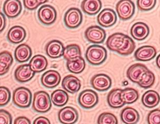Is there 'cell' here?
<instances>
[{
    "mask_svg": "<svg viewBox=\"0 0 160 124\" xmlns=\"http://www.w3.org/2000/svg\"><path fill=\"white\" fill-rule=\"evenodd\" d=\"M116 10L119 18L122 21H127L134 15L135 4L130 0H122L116 4Z\"/></svg>",
    "mask_w": 160,
    "mask_h": 124,
    "instance_id": "obj_5",
    "label": "cell"
},
{
    "mask_svg": "<svg viewBox=\"0 0 160 124\" xmlns=\"http://www.w3.org/2000/svg\"><path fill=\"white\" fill-rule=\"evenodd\" d=\"M11 92L8 88L0 87V107H3L10 102Z\"/></svg>",
    "mask_w": 160,
    "mask_h": 124,
    "instance_id": "obj_36",
    "label": "cell"
},
{
    "mask_svg": "<svg viewBox=\"0 0 160 124\" xmlns=\"http://www.w3.org/2000/svg\"><path fill=\"white\" fill-rule=\"evenodd\" d=\"M122 90L120 89H114L109 92L107 100L110 107L114 108H121L125 104L121 98Z\"/></svg>",
    "mask_w": 160,
    "mask_h": 124,
    "instance_id": "obj_27",
    "label": "cell"
},
{
    "mask_svg": "<svg viewBox=\"0 0 160 124\" xmlns=\"http://www.w3.org/2000/svg\"><path fill=\"white\" fill-rule=\"evenodd\" d=\"M78 101L79 105L85 109H90L97 104L99 102V97L93 90H85L79 95Z\"/></svg>",
    "mask_w": 160,
    "mask_h": 124,
    "instance_id": "obj_6",
    "label": "cell"
},
{
    "mask_svg": "<svg viewBox=\"0 0 160 124\" xmlns=\"http://www.w3.org/2000/svg\"><path fill=\"white\" fill-rule=\"evenodd\" d=\"M148 70L144 65L140 63L132 65L127 70V78L134 83H138L143 75Z\"/></svg>",
    "mask_w": 160,
    "mask_h": 124,
    "instance_id": "obj_14",
    "label": "cell"
},
{
    "mask_svg": "<svg viewBox=\"0 0 160 124\" xmlns=\"http://www.w3.org/2000/svg\"><path fill=\"white\" fill-rule=\"evenodd\" d=\"M107 50L105 47L99 45H92L88 47L86 53V58L92 65L98 66L102 64L107 60Z\"/></svg>",
    "mask_w": 160,
    "mask_h": 124,
    "instance_id": "obj_2",
    "label": "cell"
},
{
    "mask_svg": "<svg viewBox=\"0 0 160 124\" xmlns=\"http://www.w3.org/2000/svg\"><path fill=\"white\" fill-rule=\"evenodd\" d=\"M82 14L78 8H69L65 14L64 21L66 27L69 29H75L79 26L82 22Z\"/></svg>",
    "mask_w": 160,
    "mask_h": 124,
    "instance_id": "obj_7",
    "label": "cell"
},
{
    "mask_svg": "<svg viewBox=\"0 0 160 124\" xmlns=\"http://www.w3.org/2000/svg\"><path fill=\"white\" fill-rule=\"evenodd\" d=\"M106 44L110 50L123 56L132 54L136 47L135 42L130 37L119 32L109 36Z\"/></svg>",
    "mask_w": 160,
    "mask_h": 124,
    "instance_id": "obj_1",
    "label": "cell"
},
{
    "mask_svg": "<svg viewBox=\"0 0 160 124\" xmlns=\"http://www.w3.org/2000/svg\"><path fill=\"white\" fill-rule=\"evenodd\" d=\"M63 89L68 92L74 94L80 90L81 82L77 77L69 75L65 77L62 82Z\"/></svg>",
    "mask_w": 160,
    "mask_h": 124,
    "instance_id": "obj_20",
    "label": "cell"
},
{
    "mask_svg": "<svg viewBox=\"0 0 160 124\" xmlns=\"http://www.w3.org/2000/svg\"><path fill=\"white\" fill-rule=\"evenodd\" d=\"M33 124H51V123L47 118L40 116L35 119Z\"/></svg>",
    "mask_w": 160,
    "mask_h": 124,
    "instance_id": "obj_41",
    "label": "cell"
},
{
    "mask_svg": "<svg viewBox=\"0 0 160 124\" xmlns=\"http://www.w3.org/2000/svg\"><path fill=\"white\" fill-rule=\"evenodd\" d=\"M98 22L104 28H108L116 24L117 16L112 9L105 8L101 12L97 17Z\"/></svg>",
    "mask_w": 160,
    "mask_h": 124,
    "instance_id": "obj_10",
    "label": "cell"
},
{
    "mask_svg": "<svg viewBox=\"0 0 160 124\" xmlns=\"http://www.w3.org/2000/svg\"><path fill=\"white\" fill-rule=\"evenodd\" d=\"M155 0H138L137 1L138 8L141 11H149L154 7Z\"/></svg>",
    "mask_w": 160,
    "mask_h": 124,
    "instance_id": "obj_35",
    "label": "cell"
},
{
    "mask_svg": "<svg viewBox=\"0 0 160 124\" xmlns=\"http://www.w3.org/2000/svg\"><path fill=\"white\" fill-rule=\"evenodd\" d=\"M32 101V92L28 88L19 87L16 89L13 92V102L16 106L19 107H30Z\"/></svg>",
    "mask_w": 160,
    "mask_h": 124,
    "instance_id": "obj_4",
    "label": "cell"
},
{
    "mask_svg": "<svg viewBox=\"0 0 160 124\" xmlns=\"http://www.w3.org/2000/svg\"><path fill=\"white\" fill-rule=\"evenodd\" d=\"M48 65L47 59L42 55H35L29 63L30 68L35 73L44 71L47 67Z\"/></svg>",
    "mask_w": 160,
    "mask_h": 124,
    "instance_id": "obj_24",
    "label": "cell"
},
{
    "mask_svg": "<svg viewBox=\"0 0 160 124\" xmlns=\"http://www.w3.org/2000/svg\"><path fill=\"white\" fill-rule=\"evenodd\" d=\"M148 124H160V110L159 108L152 110L148 115Z\"/></svg>",
    "mask_w": 160,
    "mask_h": 124,
    "instance_id": "obj_37",
    "label": "cell"
},
{
    "mask_svg": "<svg viewBox=\"0 0 160 124\" xmlns=\"http://www.w3.org/2000/svg\"><path fill=\"white\" fill-rule=\"evenodd\" d=\"M6 27V19L3 13L0 12V33L3 31Z\"/></svg>",
    "mask_w": 160,
    "mask_h": 124,
    "instance_id": "obj_42",
    "label": "cell"
},
{
    "mask_svg": "<svg viewBox=\"0 0 160 124\" xmlns=\"http://www.w3.org/2000/svg\"><path fill=\"white\" fill-rule=\"evenodd\" d=\"M63 56L67 61L82 57V52L79 46L75 44L66 46L64 49Z\"/></svg>",
    "mask_w": 160,
    "mask_h": 124,
    "instance_id": "obj_32",
    "label": "cell"
},
{
    "mask_svg": "<svg viewBox=\"0 0 160 124\" xmlns=\"http://www.w3.org/2000/svg\"><path fill=\"white\" fill-rule=\"evenodd\" d=\"M121 96L122 101L127 104L135 103L139 98L138 91L132 88H127L122 90Z\"/></svg>",
    "mask_w": 160,
    "mask_h": 124,
    "instance_id": "obj_31",
    "label": "cell"
},
{
    "mask_svg": "<svg viewBox=\"0 0 160 124\" xmlns=\"http://www.w3.org/2000/svg\"><path fill=\"white\" fill-rule=\"evenodd\" d=\"M155 82V76L151 71H147L141 77L138 84L141 88L148 89L154 85Z\"/></svg>",
    "mask_w": 160,
    "mask_h": 124,
    "instance_id": "obj_33",
    "label": "cell"
},
{
    "mask_svg": "<svg viewBox=\"0 0 160 124\" xmlns=\"http://www.w3.org/2000/svg\"><path fill=\"white\" fill-rule=\"evenodd\" d=\"M48 1L44 0H25L24 2V7L28 10H36L39 6L47 2Z\"/></svg>",
    "mask_w": 160,
    "mask_h": 124,
    "instance_id": "obj_38",
    "label": "cell"
},
{
    "mask_svg": "<svg viewBox=\"0 0 160 124\" xmlns=\"http://www.w3.org/2000/svg\"><path fill=\"white\" fill-rule=\"evenodd\" d=\"M141 102L148 108H153L159 104L160 96L155 91L149 90L143 94Z\"/></svg>",
    "mask_w": 160,
    "mask_h": 124,
    "instance_id": "obj_25",
    "label": "cell"
},
{
    "mask_svg": "<svg viewBox=\"0 0 160 124\" xmlns=\"http://www.w3.org/2000/svg\"><path fill=\"white\" fill-rule=\"evenodd\" d=\"M121 118L122 122L126 124H136L139 120V114L136 110L127 107L122 110Z\"/></svg>",
    "mask_w": 160,
    "mask_h": 124,
    "instance_id": "obj_23",
    "label": "cell"
},
{
    "mask_svg": "<svg viewBox=\"0 0 160 124\" xmlns=\"http://www.w3.org/2000/svg\"><path fill=\"white\" fill-rule=\"evenodd\" d=\"M35 73L30 68L29 64L20 65L16 68L15 72V78L20 82H26L32 79Z\"/></svg>",
    "mask_w": 160,
    "mask_h": 124,
    "instance_id": "obj_19",
    "label": "cell"
},
{
    "mask_svg": "<svg viewBox=\"0 0 160 124\" xmlns=\"http://www.w3.org/2000/svg\"><path fill=\"white\" fill-rule=\"evenodd\" d=\"M157 50L152 46H143L138 48L135 52V57L138 61H150L157 55Z\"/></svg>",
    "mask_w": 160,
    "mask_h": 124,
    "instance_id": "obj_15",
    "label": "cell"
},
{
    "mask_svg": "<svg viewBox=\"0 0 160 124\" xmlns=\"http://www.w3.org/2000/svg\"><path fill=\"white\" fill-rule=\"evenodd\" d=\"M26 35L25 29L23 27L15 26L10 29L7 37L10 42L14 44H18L24 41Z\"/></svg>",
    "mask_w": 160,
    "mask_h": 124,
    "instance_id": "obj_21",
    "label": "cell"
},
{
    "mask_svg": "<svg viewBox=\"0 0 160 124\" xmlns=\"http://www.w3.org/2000/svg\"><path fill=\"white\" fill-rule=\"evenodd\" d=\"M106 32L103 29L98 26L88 27L85 32V38L87 41L93 44H100L106 38Z\"/></svg>",
    "mask_w": 160,
    "mask_h": 124,
    "instance_id": "obj_8",
    "label": "cell"
},
{
    "mask_svg": "<svg viewBox=\"0 0 160 124\" xmlns=\"http://www.w3.org/2000/svg\"><path fill=\"white\" fill-rule=\"evenodd\" d=\"M68 93L62 90H56L51 94V101L54 105L62 107L66 105L68 101Z\"/></svg>",
    "mask_w": 160,
    "mask_h": 124,
    "instance_id": "obj_30",
    "label": "cell"
},
{
    "mask_svg": "<svg viewBox=\"0 0 160 124\" xmlns=\"http://www.w3.org/2000/svg\"><path fill=\"white\" fill-rule=\"evenodd\" d=\"M64 47L61 41L54 40L49 42L46 47V53L52 58H59L63 55Z\"/></svg>",
    "mask_w": 160,
    "mask_h": 124,
    "instance_id": "obj_18",
    "label": "cell"
},
{
    "mask_svg": "<svg viewBox=\"0 0 160 124\" xmlns=\"http://www.w3.org/2000/svg\"><path fill=\"white\" fill-rule=\"evenodd\" d=\"M112 83L111 78L105 74H97L91 78V86L97 91H107L111 87Z\"/></svg>",
    "mask_w": 160,
    "mask_h": 124,
    "instance_id": "obj_11",
    "label": "cell"
},
{
    "mask_svg": "<svg viewBox=\"0 0 160 124\" xmlns=\"http://www.w3.org/2000/svg\"><path fill=\"white\" fill-rule=\"evenodd\" d=\"M160 55H158V57H157V60H156V63H157V66L158 67V68H160Z\"/></svg>",
    "mask_w": 160,
    "mask_h": 124,
    "instance_id": "obj_43",
    "label": "cell"
},
{
    "mask_svg": "<svg viewBox=\"0 0 160 124\" xmlns=\"http://www.w3.org/2000/svg\"><path fill=\"white\" fill-rule=\"evenodd\" d=\"M51 107V101L47 92L40 91L35 93L32 102V108L35 111L39 113H46L50 111Z\"/></svg>",
    "mask_w": 160,
    "mask_h": 124,
    "instance_id": "obj_3",
    "label": "cell"
},
{
    "mask_svg": "<svg viewBox=\"0 0 160 124\" xmlns=\"http://www.w3.org/2000/svg\"><path fill=\"white\" fill-rule=\"evenodd\" d=\"M66 66L70 72L74 74L82 73L86 67L85 60L82 57H78L67 61Z\"/></svg>",
    "mask_w": 160,
    "mask_h": 124,
    "instance_id": "obj_28",
    "label": "cell"
},
{
    "mask_svg": "<svg viewBox=\"0 0 160 124\" xmlns=\"http://www.w3.org/2000/svg\"><path fill=\"white\" fill-rule=\"evenodd\" d=\"M14 124H31L30 120L26 117L21 116L16 118Z\"/></svg>",
    "mask_w": 160,
    "mask_h": 124,
    "instance_id": "obj_40",
    "label": "cell"
},
{
    "mask_svg": "<svg viewBox=\"0 0 160 124\" xmlns=\"http://www.w3.org/2000/svg\"><path fill=\"white\" fill-rule=\"evenodd\" d=\"M12 117L8 112L0 110V124H12Z\"/></svg>",
    "mask_w": 160,
    "mask_h": 124,
    "instance_id": "obj_39",
    "label": "cell"
},
{
    "mask_svg": "<svg viewBox=\"0 0 160 124\" xmlns=\"http://www.w3.org/2000/svg\"><path fill=\"white\" fill-rule=\"evenodd\" d=\"M149 33L150 29L148 26L144 22H136L133 24L130 29L132 36L138 41H142L146 39Z\"/></svg>",
    "mask_w": 160,
    "mask_h": 124,
    "instance_id": "obj_17",
    "label": "cell"
},
{
    "mask_svg": "<svg viewBox=\"0 0 160 124\" xmlns=\"http://www.w3.org/2000/svg\"><path fill=\"white\" fill-rule=\"evenodd\" d=\"M81 7L87 14L95 15L102 8V3L100 0H85L82 2Z\"/></svg>",
    "mask_w": 160,
    "mask_h": 124,
    "instance_id": "obj_22",
    "label": "cell"
},
{
    "mask_svg": "<svg viewBox=\"0 0 160 124\" xmlns=\"http://www.w3.org/2000/svg\"><path fill=\"white\" fill-rule=\"evenodd\" d=\"M13 62V57L10 52L3 51L0 53V76L8 72Z\"/></svg>",
    "mask_w": 160,
    "mask_h": 124,
    "instance_id": "obj_29",
    "label": "cell"
},
{
    "mask_svg": "<svg viewBox=\"0 0 160 124\" xmlns=\"http://www.w3.org/2000/svg\"><path fill=\"white\" fill-rule=\"evenodd\" d=\"M61 80L59 72L54 70H50L44 72L41 78L43 86L47 88H54L58 86Z\"/></svg>",
    "mask_w": 160,
    "mask_h": 124,
    "instance_id": "obj_13",
    "label": "cell"
},
{
    "mask_svg": "<svg viewBox=\"0 0 160 124\" xmlns=\"http://www.w3.org/2000/svg\"><path fill=\"white\" fill-rule=\"evenodd\" d=\"M58 117L62 124H74L78 119V113L72 107H65L58 112Z\"/></svg>",
    "mask_w": 160,
    "mask_h": 124,
    "instance_id": "obj_12",
    "label": "cell"
},
{
    "mask_svg": "<svg viewBox=\"0 0 160 124\" xmlns=\"http://www.w3.org/2000/svg\"><path fill=\"white\" fill-rule=\"evenodd\" d=\"M38 17L41 23L46 25H50L56 21L57 12L51 5H43L38 10Z\"/></svg>",
    "mask_w": 160,
    "mask_h": 124,
    "instance_id": "obj_9",
    "label": "cell"
},
{
    "mask_svg": "<svg viewBox=\"0 0 160 124\" xmlns=\"http://www.w3.org/2000/svg\"><path fill=\"white\" fill-rule=\"evenodd\" d=\"M22 11V5L18 0H8L3 5V11L8 18L16 17Z\"/></svg>",
    "mask_w": 160,
    "mask_h": 124,
    "instance_id": "obj_16",
    "label": "cell"
},
{
    "mask_svg": "<svg viewBox=\"0 0 160 124\" xmlns=\"http://www.w3.org/2000/svg\"><path fill=\"white\" fill-rule=\"evenodd\" d=\"M98 124H118L116 116L111 113H103L99 116Z\"/></svg>",
    "mask_w": 160,
    "mask_h": 124,
    "instance_id": "obj_34",
    "label": "cell"
},
{
    "mask_svg": "<svg viewBox=\"0 0 160 124\" xmlns=\"http://www.w3.org/2000/svg\"><path fill=\"white\" fill-rule=\"evenodd\" d=\"M32 55V49L27 44H21L16 47L15 51V58L19 63H24L28 61Z\"/></svg>",
    "mask_w": 160,
    "mask_h": 124,
    "instance_id": "obj_26",
    "label": "cell"
}]
</instances>
